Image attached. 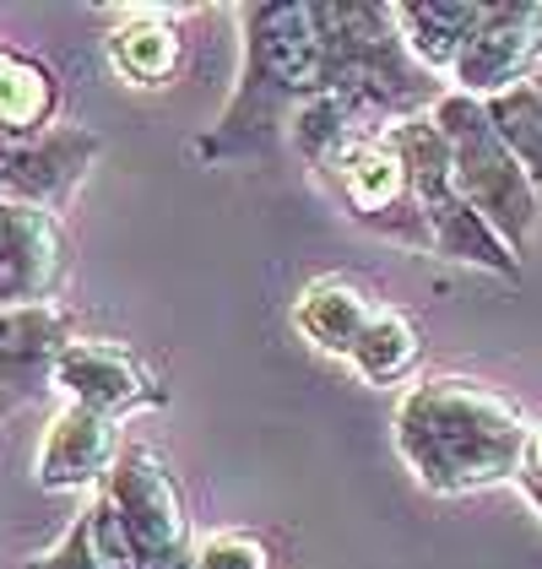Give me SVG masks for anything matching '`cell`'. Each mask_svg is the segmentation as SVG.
<instances>
[{"instance_id": "cell-17", "label": "cell", "mask_w": 542, "mask_h": 569, "mask_svg": "<svg viewBox=\"0 0 542 569\" xmlns=\"http://www.w3.org/2000/svg\"><path fill=\"white\" fill-rule=\"evenodd\" d=\"M54 109H60V88L44 60L0 49V141H33L54 131L49 126Z\"/></svg>"}, {"instance_id": "cell-23", "label": "cell", "mask_w": 542, "mask_h": 569, "mask_svg": "<svg viewBox=\"0 0 542 569\" xmlns=\"http://www.w3.org/2000/svg\"><path fill=\"white\" fill-rule=\"evenodd\" d=\"M22 401H28V396H22V391H11V386H0V423H6V418H11V412H17Z\"/></svg>"}, {"instance_id": "cell-16", "label": "cell", "mask_w": 542, "mask_h": 569, "mask_svg": "<svg viewBox=\"0 0 542 569\" xmlns=\"http://www.w3.org/2000/svg\"><path fill=\"white\" fill-rule=\"evenodd\" d=\"M391 17L412 60L429 66L434 77H451L455 54L483 22V0H391Z\"/></svg>"}, {"instance_id": "cell-15", "label": "cell", "mask_w": 542, "mask_h": 569, "mask_svg": "<svg viewBox=\"0 0 542 569\" xmlns=\"http://www.w3.org/2000/svg\"><path fill=\"white\" fill-rule=\"evenodd\" d=\"M380 315V305L369 299V288L348 282V277H320L299 293L293 305V326L304 331V342H315L331 358H353L359 337L369 331V320Z\"/></svg>"}, {"instance_id": "cell-8", "label": "cell", "mask_w": 542, "mask_h": 569, "mask_svg": "<svg viewBox=\"0 0 542 569\" xmlns=\"http://www.w3.org/2000/svg\"><path fill=\"white\" fill-rule=\"evenodd\" d=\"M542 60V0H483V22L472 28L466 49L451 66V92L489 103L499 92L521 88Z\"/></svg>"}, {"instance_id": "cell-26", "label": "cell", "mask_w": 542, "mask_h": 569, "mask_svg": "<svg viewBox=\"0 0 542 569\" xmlns=\"http://www.w3.org/2000/svg\"><path fill=\"white\" fill-rule=\"evenodd\" d=\"M6 147H11V141H0V158H6Z\"/></svg>"}, {"instance_id": "cell-9", "label": "cell", "mask_w": 542, "mask_h": 569, "mask_svg": "<svg viewBox=\"0 0 542 569\" xmlns=\"http://www.w3.org/2000/svg\"><path fill=\"white\" fill-rule=\"evenodd\" d=\"M49 386L77 401V407H92L103 418H126V412H147V407H169V386L136 358L131 348L120 342H103V337H77L66 342V352L54 358V375Z\"/></svg>"}, {"instance_id": "cell-2", "label": "cell", "mask_w": 542, "mask_h": 569, "mask_svg": "<svg viewBox=\"0 0 542 569\" xmlns=\"http://www.w3.org/2000/svg\"><path fill=\"white\" fill-rule=\"evenodd\" d=\"M397 456L429 493H483L521 482L526 418L510 396L466 375H423L397 401Z\"/></svg>"}, {"instance_id": "cell-19", "label": "cell", "mask_w": 542, "mask_h": 569, "mask_svg": "<svg viewBox=\"0 0 542 569\" xmlns=\"http://www.w3.org/2000/svg\"><path fill=\"white\" fill-rule=\"evenodd\" d=\"M483 109H489L494 131L504 136V147L521 158L526 179L538 184V196H542V98H538V88H532V82H521V88L489 98Z\"/></svg>"}, {"instance_id": "cell-22", "label": "cell", "mask_w": 542, "mask_h": 569, "mask_svg": "<svg viewBox=\"0 0 542 569\" xmlns=\"http://www.w3.org/2000/svg\"><path fill=\"white\" fill-rule=\"evenodd\" d=\"M521 478H542V418L526 423V461H521Z\"/></svg>"}, {"instance_id": "cell-11", "label": "cell", "mask_w": 542, "mask_h": 569, "mask_svg": "<svg viewBox=\"0 0 542 569\" xmlns=\"http://www.w3.org/2000/svg\"><path fill=\"white\" fill-rule=\"evenodd\" d=\"M103 141L82 126H54V131L33 136V141H11L0 158V196L33 201L60 212L71 201V190L88 179V169L98 163Z\"/></svg>"}, {"instance_id": "cell-1", "label": "cell", "mask_w": 542, "mask_h": 569, "mask_svg": "<svg viewBox=\"0 0 542 569\" xmlns=\"http://www.w3.org/2000/svg\"><path fill=\"white\" fill-rule=\"evenodd\" d=\"M233 17L244 28L239 77H233L228 109L212 120V131L190 147L201 163H239V158H267V152H277V141L293 131L299 109L325 88L320 0L239 6Z\"/></svg>"}, {"instance_id": "cell-25", "label": "cell", "mask_w": 542, "mask_h": 569, "mask_svg": "<svg viewBox=\"0 0 542 569\" xmlns=\"http://www.w3.org/2000/svg\"><path fill=\"white\" fill-rule=\"evenodd\" d=\"M526 82H532V88H538V98H542V60H538V71H532Z\"/></svg>"}, {"instance_id": "cell-14", "label": "cell", "mask_w": 542, "mask_h": 569, "mask_svg": "<svg viewBox=\"0 0 542 569\" xmlns=\"http://www.w3.org/2000/svg\"><path fill=\"white\" fill-rule=\"evenodd\" d=\"M66 342H77V331H71V315L60 305L0 309V386L22 396L44 386Z\"/></svg>"}, {"instance_id": "cell-21", "label": "cell", "mask_w": 542, "mask_h": 569, "mask_svg": "<svg viewBox=\"0 0 542 569\" xmlns=\"http://www.w3.org/2000/svg\"><path fill=\"white\" fill-rule=\"evenodd\" d=\"M22 569H103V553H98V542H92V521L88 510L71 521V531L49 548V553H33Z\"/></svg>"}, {"instance_id": "cell-5", "label": "cell", "mask_w": 542, "mask_h": 569, "mask_svg": "<svg viewBox=\"0 0 542 569\" xmlns=\"http://www.w3.org/2000/svg\"><path fill=\"white\" fill-rule=\"evenodd\" d=\"M385 136H391V147L402 152L406 174H412V196H418V212H423V228H429V256L455 266H478V271H494V277H515L521 256L455 190L451 147L434 126V114H418V120H406V126Z\"/></svg>"}, {"instance_id": "cell-12", "label": "cell", "mask_w": 542, "mask_h": 569, "mask_svg": "<svg viewBox=\"0 0 542 569\" xmlns=\"http://www.w3.org/2000/svg\"><path fill=\"white\" fill-rule=\"evenodd\" d=\"M120 423L66 401L44 429L39 445V461H33V482L49 493H77V488H103V478L114 472L120 461Z\"/></svg>"}, {"instance_id": "cell-4", "label": "cell", "mask_w": 542, "mask_h": 569, "mask_svg": "<svg viewBox=\"0 0 542 569\" xmlns=\"http://www.w3.org/2000/svg\"><path fill=\"white\" fill-rule=\"evenodd\" d=\"M434 126H440L445 147H451L455 190L478 207V218L489 222L515 256H526V244H532V233L542 222V196L538 184L526 179L521 158L494 131L489 109L478 98H466V92H445L434 103Z\"/></svg>"}, {"instance_id": "cell-24", "label": "cell", "mask_w": 542, "mask_h": 569, "mask_svg": "<svg viewBox=\"0 0 542 569\" xmlns=\"http://www.w3.org/2000/svg\"><path fill=\"white\" fill-rule=\"evenodd\" d=\"M515 488H521V493H526V499L538 505V516H542V478H521Z\"/></svg>"}, {"instance_id": "cell-10", "label": "cell", "mask_w": 542, "mask_h": 569, "mask_svg": "<svg viewBox=\"0 0 542 569\" xmlns=\"http://www.w3.org/2000/svg\"><path fill=\"white\" fill-rule=\"evenodd\" d=\"M71 266L66 228L49 207L0 196V309L54 305Z\"/></svg>"}, {"instance_id": "cell-18", "label": "cell", "mask_w": 542, "mask_h": 569, "mask_svg": "<svg viewBox=\"0 0 542 569\" xmlns=\"http://www.w3.org/2000/svg\"><path fill=\"white\" fill-rule=\"evenodd\" d=\"M418 358H423V331H418V320L406 315V309H385L369 320V331L359 337V348H353V369H359L363 386H402L406 375L418 369Z\"/></svg>"}, {"instance_id": "cell-7", "label": "cell", "mask_w": 542, "mask_h": 569, "mask_svg": "<svg viewBox=\"0 0 542 569\" xmlns=\"http://www.w3.org/2000/svg\"><path fill=\"white\" fill-rule=\"evenodd\" d=\"M320 179L337 190L342 212L359 222V228L429 256V228H423L418 196H412V174H406L402 152L391 147V136H359V141H348L320 169Z\"/></svg>"}, {"instance_id": "cell-13", "label": "cell", "mask_w": 542, "mask_h": 569, "mask_svg": "<svg viewBox=\"0 0 542 569\" xmlns=\"http://www.w3.org/2000/svg\"><path fill=\"white\" fill-rule=\"evenodd\" d=\"M114 17L120 22L103 39L114 77L131 82V88H169L184 60V39H180L184 6H126Z\"/></svg>"}, {"instance_id": "cell-3", "label": "cell", "mask_w": 542, "mask_h": 569, "mask_svg": "<svg viewBox=\"0 0 542 569\" xmlns=\"http://www.w3.org/2000/svg\"><path fill=\"white\" fill-rule=\"evenodd\" d=\"M320 28H325L320 98H331V109L353 126V136H385L418 114H434V103L451 92L445 77L412 60L391 6L380 0H320Z\"/></svg>"}, {"instance_id": "cell-20", "label": "cell", "mask_w": 542, "mask_h": 569, "mask_svg": "<svg viewBox=\"0 0 542 569\" xmlns=\"http://www.w3.org/2000/svg\"><path fill=\"white\" fill-rule=\"evenodd\" d=\"M195 569H271V548L250 531H212L195 542Z\"/></svg>"}, {"instance_id": "cell-6", "label": "cell", "mask_w": 542, "mask_h": 569, "mask_svg": "<svg viewBox=\"0 0 542 569\" xmlns=\"http://www.w3.org/2000/svg\"><path fill=\"white\" fill-rule=\"evenodd\" d=\"M114 510V521L126 526L136 559L147 569H195V542H190V516H184V493L174 472L158 461V450L126 445L114 472L98 488Z\"/></svg>"}]
</instances>
